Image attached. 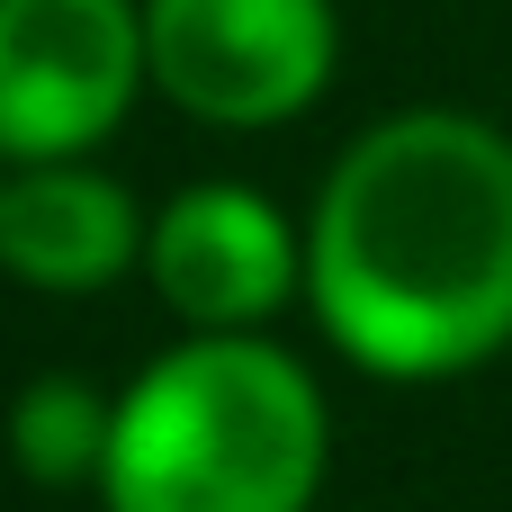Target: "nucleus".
Instances as JSON below:
<instances>
[{"instance_id":"f257e3e1","label":"nucleus","mask_w":512,"mask_h":512,"mask_svg":"<svg viewBox=\"0 0 512 512\" xmlns=\"http://www.w3.org/2000/svg\"><path fill=\"white\" fill-rule=\"evenodd\" d=\"M306 306L369 378H468L512 351V135L468 108L378 117L306 216Z\"/></svg>"},{"instance_id":"f03ea898","label":"nucleus","mask_w":512,"mask_h":512,"mask_svg":"<svg viewBox=\"0 0 512 512\" xmlns=\"http://www.w3.org/2000/svg\"><path fill=\"white\" fill-rule=\"evenodd\" d=\"M324 387L270 333H189L126 396L99 468L108 512H315Z\"/></svg>"},{"instance_id":"7ed1b4c3","label":"nucleus","mask_w":512,"mask_h":512,"mask_svg":"<svg viewBox=\"0 0 512 512\" xmlns=\"http://www.w3.org/2000/svg\"><path fill=\"white\" fill-rule=\"evenodd\" d=\"M153 90L198 126H288L333 90V0H144Z\"/></svg>"},{"instance_id":"20e7f679","label":"nucleus","mask_w":512,"mask_h":512,"mask_svg":"<svg viewBox=\"0 0 512 512\" xmlns=\"http://www.w3.org/2000/svg\"><path fill=\"white\" fill-rule=\"evenodd\" d=\"M144 90V0H0V162H90Z\"/></svg>"},{"instance_id":"39448f33","label":"nucleus","mask_w":512,"mask_h":512,"mask_svg":"<svg viewBox=\"0 0 512 512\" xmlns=\"http://www.w3.org/2000/svg\"><path fill=\"white\" fill-rule=\"evenodd\" d=\"M144 279L189 333H261L306 288V234L261 189L198 180L153 216Z\"/></svg>"},{"instance_id":"423d86ee","label":"nucleus","mask_w":512,"mask_h":512,"mask_svg":"<svg viewBox=\"0 0 512 512\" xmlns=\"http://www.w3.org/2000/svg\"><path fill=\"white\" fill-rule=\"evenodd\" d=\"M153 216L126 180L90 162H9L0 171V270L54 297H99L144 270Z\"/></svg>"},{"instance_id":"0eeeda50","label":"nucleus","mask_w":512,"mask_h":512,"mask_svg":"<svg viewBox=\"0 0 512 512\" xmlns=\"http://www.w3.org/2000/svg\"><path fill=\"white\" fill-rule=\"evenodd\" d=\"M108 432H117V396H99L72 369L27 378L18 405H9V459H18L27 486H99Z\"/></svg>"}]
</instances>
